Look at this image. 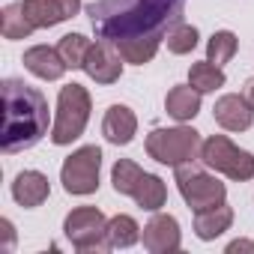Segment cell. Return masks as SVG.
Instances as JSON below:
<instances>
[{"label":"cell","mask_w":254,"mask_h":254,"mask_svg":"<svg viewBox=\"0 0 254 254\" xmlns=\"http://www.w3.org/2000/svg\"><path fill=\"white\" fill-rule=\"evenodd\" d=\"M87 15L96 36L114 42L126 63L144 66L168 33L183 24L186 0H93Z\"/></svg>","instance_id":"6da1fadb"},{"label":"cell","mask_w":254,"mask_h":254,"mask_svg":"<svg viewBox=\"0 0 254 254\" xmlns=\"http://www.w3.org/2000/svg\"><path fill=\"white\" fill-rule=\"evenodd\" d=\"M0 93H3V132H0L3 153L12 156L36 147L48 135V99L21 78H6L0 84Z\"/></svg>","instance_id":"7a4b0ae2"},{"label":"cell","mask_w":254,"mask_h":254,"mask_svg":"<svg viewBox=\"0 0 254 254\" xmlns=\"http://www.w3.org/2000/svg\"><path fill=\"white\" fill-rule=\"evenodd\" d=\"M90 108H93V99H90L87 87H81L75 81L60 87L57 114H54V126H51V141L57 147H66L84 135L87 123H90Z\"/></svg>","instance_id":"3957f363"},{"label":"cell","mask_w":254,"mask_h":254,"mask_svg":"<svg viewBox=\"0 0 254 254\" xmlns=\"http://www.w3.org/2000/svg\"><path fill=\"white\" fill-rule=\"evenodd\" d=\"M200 132L191 126H174V129H153L147 135V156L156 159L159 165L180 168L186 162L200 159Z\"/></svg>","instance_id":"277c9868"},{"label":"cell","mask_w":254,"mask_h":254,"mask_svg":"<svg viewBox=\"0 0 254 254\" xmlns=\"http://www.w3.org/2000/svg\"><path fill=\"white\" fill-rule=\"evenodd\" d=\"M200 162L209 171L224 174L236 183L254 180V156L248 150H239L227 135H209L200 144Z\"/></svg>","instance_id":"5b68a950"},{"label":"cell","mask_w":254,"mask_h":254,"mask_svg":"<svg viewBox=\"0 0 254 254\" xmlns=\"http://www.w3.org/2000/svg\"><path fill=\"white\" fill-rule=\"evenodd\" d=\"M63 233L84 254H105V251H111L108 218L96 206H78V209H72L66 215V221H63Z\"/></svg>","instance_id":"8992f818"},{"label":"cell","mask_w":254,"mask_h":254,"mask_svg":"<svg viewBox=\"0 0 254 254\" xmlns=\"http://www.w3.org/2000/svg\"><path fill=\"white\" fill-rule=\"evenodd\" d=\"M177 171V189L186 200L189 209H206V206H215V203H224L227 197V189L224 183H218L212 174H206L197 162H186Z\"/></svg>","instance_id":"52a82bcc"},{"label":"cell","mask_w":254,"mask_h":254,"mask_svg":"<svg viewBox=\"0 0 254 254\" xmlns=\"http://www.w3.org/2000/svg\"><path fill=\"white\" fill-rule=\"evenodd\" d=\"M99 171H102V150L96 144L78 147L60 168V183L69 194H93L99 189Z\"/></svg>","instance_id":"ba28073f"},{"label":"cell","mask_w":254,"mask_h":254,"mask_svg":"<svg viewBox=\"0 0 254 254\" xmlns=\"http://www.w3.org/2000/svg\"><path fill=\"white\" fill-rule=\"evenodd\" d=\"M123 54L114 42L108 39H96L90 45V54L84 60V72L96 81V84H117L123 75Z\"/></svg>","instance_id":"9c48e42d"},{"label":"cell","mask_w":254,"mask_h":254,"mask_svg":"<svg viewBox=\"0 0 254 254\" xmlns=\"http://www.w3.org/2000/svg\"><path fill=\"white\" fill-rule=\"evenodd\" d=\"M180 245H183L180 221L168 212H156L144 227V248L150 254H171L180 251Z\"/></svg>","instance_id":"30bf717a"},{"label":"cell","mask_w":254,"mask_h":254,"mask_svg":"<svg viewBox=\"0 0 254 254\" xmlns=\"http://www.w3.org/2000/svg\"><path fill=\"white\" fill-rule=\"evenodd\" d=\"M212 117L227 132H245V129H251V123H254V111L245 102V96H239V93H224L215 102Z\"/></svg>","instance_id":"8fae6325"},{"label":"cell","mask_w":254,"mask_h":254,"mask_svg":"<svg viewBox=\"0 0 254 254\" xmlns=\"http://www.w3.org/2000/svg\"><path fill=\"white\" fill-rule=\"evenodd\" d=\"M102 135L117 144V147H126V144H132V138L138 135V117L132 108H126V105H111L105 111V120H102Z\"/></svg>","instance_id":"7c38bea8"},{"label":"cell","mask_w":254,"mask_h":254,"mask_svg":"<svg viewBox=\"0 0 254 254\" xmlns=\"http://www.w3.org/2000/svg\"><path fill=\"white\" fill-rule=\"evenodd\" d=\"M21 63H24V69L27 72H33L36 78H42V81H60L63 75H66V60L60 57V51L57 48H48V45H33V48H27L24 51V57H21Z\"/></svg>","instance_id":"4fadbf2b"},{"label":"cell","mask_w":254,"mask_h":254,"mask_svg":"<svg viewBox=\"0 0 254 254\" xmlns=\"http://www.w3.org/2000/svg\"><path fill=\"white\" fill-rule=\"evenodd\" d=\"M51 194V183L42 171H21L12 183V197L18 206L24 209H33V206H42Z\"/></svg>","instance_id":"5bb4252c"},{"label":"cell","mask_w":254,"mask_h":254,"mask_svg":"<svg viewBox=\"0 0 254 254\" xmlns=\"http://www.w3.org/2000/svg\"><path fill=\"white\" fill-rule=\"evenodd\" d=\"M200 90H194L191 84H177V87H171L168 90V96H165V111L177 120V123H189V120H194L197 117V111H200Z\"/></svg>","instance_id":"9a60e30c"},{"label":"cell","mask_w":254,"mask_h":254,"mask_svg":"<svg viewBox=\"0 0 254 254\" xmlns=\"http://www.w3.org/2000/svg\"><path fill=\"white\" fill-rule=\"evenodd\" d=\"M230 224H233V209L227 203H215V206H206V209L194 212V233L203 242L221 236L224 230H230Z\"/></svg>","instance_id":"2e32d148"},{"label":"cell","mask_w":254,"mask_h":254,"mask_svg":"<svg viewBox=\"0 0 254 254\" xmlns=\"http://www.w3.org/2000/svg\"><path fill=\"white\" fill-rule=\"evenodd\" d=\"M132 197H135V203H138L141 209H147V212H159V209L165 206V200H168V186H165L162 177H156V174H144Z\"/></svg>","instance_id":"e0dca14e"},{"label":"cell","mask_w":254,"mask_h":254,"mask_svg":"<svg viewBox=\"0 0 254 254\" xmlns=\"http://www.w3.org/2000/svg\"><path fill=\"white\" fill-rule=\"evenodd\" d=\"M33 21L24 15V6L21 3H9L3 6V12H0V33H3V39H27L33 33Z\"/></svg>","instance_id":"ac0fdd59"},{"label":"cell","mask_w":254,"mask_h":254,"mask_svg":"<svg viewBox=\"0 0 254 254\" xmlns=\"http://www.w3.org/2000/svg\"><path fill=\"white\" fill-rule=\"evenodd\" d=\"M24 15L33 21L36 30H45V27H57L60 21H66L63 9L57 6V0H24Z\"/></svg>","instance_id":"d6986e66"},{"label":"cell","mask_w":254,"mask_h":254,"mask_svg":"<svg viewBox=\"0 0 254 254\" xmlns=\"http://www.w3.org/2000/svg\"><path fill=\"white\" fill-rule=\"evenodd\" d=\"M189 84H191L194 90H200V93H215L218 87L227 84V75H224L221 66L203 60V63H191V69H189Z\"/></svg>","instance_id":"ffe728a7"},{"label":"cell","mask_w":254,"mask_h":254,"mask_svg":"<svg viewBox=\"0 0 254 254\" xmlns=\"http://www.w3.org/2000/svg\"><path fill=\"white\" fill-rule=\"evenodd\" d=\"M141 239V227L132 215H114L108 218V242L111 248H132Z\"/></svg>","instance_id":"44dd1931"},{"label":"cell","mask_w":254,"mask_h":254,"mask_svg":"<svg viewBox=\"0 0 254 254\" xmlns=\"http://www.w3.org/2000/svg\"><path fill=\"white\" fill-rule=\"evenodd\" d=\"M90 39L84 36V33H66V36H60V42H57V51H60V57L66 60V66L69 69H84V60H87V54H90Z\"/></svg>","instance_id":"7402d4cb"},{"label":"cell","mask_w":254,"mask_h":254,"mask_svg":"<svg viewBox=\"0 0 254 254\" xmlns=\"http://www.w3.org/2000/svg\"><path fill=\"white\" fill-rule=\"evenodd\" d=\"M141 177H144V171H141L138 162H132V159H120V162L114 165V171H111L114 191H117V194H135Z\"/></svg>","instance_id":"603a6c76"},{"label":"cell","mask_w":254,"mask_h":254,"mask_svg":"<svg viewBox=\"0 0 254 254\" xmlns=\"http://www.w3.org/2000/svg\"><path fill=\"white\" fill-rule=\"evenodd\" d=\"M236 48H239L236 33H230V30H215V33L209 36V42H206V60L215 63V66H224V63L233 60Z\"/></svg>","instance_id":"cb8c5ba5"},{"label":"cell","mask_w":254,"mask_h":254,"mask_svg":"<svg viewBox=\"0 0 254 254\" xmlns=\"http://www.w3.org/2000/svg\"><path fill=\"white\" fill-rule=\"evenodd\" d=\"M197 39H200V33H197V27H191V24H177L171 33H168V51L171 54H191L194 48H197Z\"/></svg>","instance_id":"d4e9b609"},{"label":"cell","mask_w":254,"mask_h":254,"mask_svg":"<svg viewBox=\"0 0 254 254\" xmlns=\"http://www.w3.org/2000/svg\"><path fill=\"white\" fill-rule=\"evenodd\" d=\"M57 6L63 9L66 18H75V15L81 12V0H57Z\"/></svg>","instance_id":"484cf974"},{"label":"cell","mask_w":254,"mask_h":254,"mask_svg":"<svg viewBox=\"0 0 254 254\" xmlns=\"http://www.w3.org/2000/svg\"><path fill=\"white\" fill-rule=\"evenodd\" d=\"M236 251H254V242H248V239H233V242L227 245V254H236Z\"/></svg>","instance_id":"4316f807"},{"label":"cell","mask_w":254,"mask_h":254,"mask_svg":"<svg viewBox=\"0 0 254 254\" xmlns=\"http://www.w3.org/2000/svg\"><path fill=\"white\" fill-rule=\"evenodd\" d=\"M242 96H245V102H248V105H251V111H254V78H248V84H245V93H242Z\"/></svg>","instance_id":"83f0119b"},{"label":"cell","mask_w":254,"mask_h":254,"mask_svg":"<svg viewBox=\"0 0 254 254\" xmlns=\"http://www.w3.org/2000/svg\"><path fill=\"white\" fill-rule=\"evenodd\" d=\"M0 227L6 230V245L12 248V239H15V233H12V221H9V218H3V221H0Z\"/></svg>","instance_id":"f1b7e54d"}]
</instances>
